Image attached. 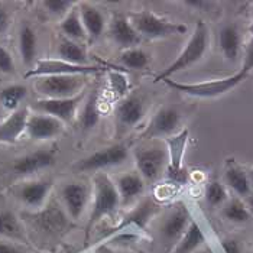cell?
Listing matches in <instances>:
<instances>
[{
  "label": "cell",
  "mask_w": 253,
  "mask_h": 253,
  "mask_svg": "<svg viewBox=\"0 0 253 253\" xmlns=\"http://www.w3.org/2000/svg\"><path fill=\"white\" fill-rule=\"evenodd\" d=\"M28 94V88L22 84H13L9 87H4L0 91V103L6 110L15 112L18 110L20 103L23 101V98Z\"/></svg>",
  "instance_id": "30"
},
{
  "label": "cell",
  "mask_w": 253,
  "mask_h": 253,
  "mask_svg": "<svg viewBox=\"0 0 253 253\" xmlns=\"http://www.w3.org/2000/svg\"><path fill=\"white\" fill-rule=\"evenodd\" d=\"M143 116H145V104L143 100L137 96H129L117 106L116 117L122 127L136 126Z\"/></svg>",
  "instance_id": "18"
},
{
  "label": "cell",
  "mask_w": 253,
  "mask_h": 253,
  "mask_svg": "<svg viewBox=\"0 0 253 253\" xmlns=\"http://www.w3.org/2000/svg\"><path fill=\"white\" fill-rule=\"evenodd\" d=\"M221 249L224 253H242L240 245L234 239H224L221 240Z\"/></svg>",
  "instance_id": "40"
},
{
  "label": "cell",
  "mask_w": 253,
  "mask_h": 253,
  "mask_svg": "<svg viewBox=\"0 0 253 253\" xmlns=\"http://www.w3.org/2000/svg\"><path fill=\"white\" fill-rule=\"evenodd\" d=\"M101 71L98 65H74L59 58L38 59L34 67L25 74L26 78L48 77V76H90Z\"/></svg>",
  "instance_id": "6"
},
{
  "label": "cell",
  "mask_w": 253,
  "mask_h": 253,
  "mask_svg": "<svg viewBox=\"0 0 253 253\" xmlns=\"http://www.w3.org/2000/svg\"><path fill=\"white\" fill-rule=\"evenodd\" d=\"M130 23L142 38L148 39L167 38L171 35L187 32L185 25L162 19V18L154 15L152 12H142V13L133 15Z\"/></svg>",
  "instance_id": "5"
},
{
  "label": "cell",
  "mask_w": 253,
  "mask_h": 253,
  "mask_svg": "<svg viewBox=\"0 0 253 253\" xmlns=\"http://www.w3.org/2000/svg\"><path fill=\"white\" fill-rule=\"evenodd\" d=\"M120 206V198L117 194L116 185L110 179V176L104 172H97L94 175V187H93V209L90 220L87 224V230H91L103 217L112 214Z\"/></svg>",
  "instance_id": "3"
},
{
  "label": "cell",
  "mask_w": 253,
  "mask_h": 253,
  "mask_svg": "<svg viewBox=\"0 0 253 253\" xmlns=\"http://www.w3.org/2000/svg\"><path fill=\"white\" fill-rule=\"evenodd\" d=\"M248 209H249L251 214H253V195L252 197H248Z\"/></svg>",
  "instance_id": "44"
},
{
  "label": "cell",
  "mask_w": 253,
  "mask_h": 253,
  "mask_svg": "<svg viewBox=\"0 0 253 253\" xmlns=\"http://www.w3.org/2000/svg\"><path fill=\"white\" fill-rule=\"evenodd\" d=\"M251 34H252V37H253V22H252V25H251Z\"/></svg>",
  "instance_id": "46"
},
{
  "label": "cell",
  "mask_w": 253,
  "mask_h": 253,
  "mask_svg": "<svg viewBox=\"0 0 253 253\" xmlns=\"http://www.w3.org/2000/svg\"><path fill=\"white\" fill-rule=\"evenodd\" d=\"M137 174L143 178V181L154 182L162 175L164 169L168 164V152L164 146H151L140 148L135 152Z\"/></svg>",
  "instance_id": "8"
},
{
  "label": "cell",
  "mask_w": 253,
  "mask_h": 253,
  "mask_svg": "<svg viewBox=\"0 0 253 253\" xmlns=\"http://www.w3.org/2000/svg\"><path fill=\"white\" fill-rule=\"evenodd\" d=\"M187 142H188V129H184L172 136L165 137L167 152H168L167 172H168V176L176 182L187 181V172L182 168V159L185 154Z\"/></svg>",
  "instance_id": "10"
},
{
  "label": "cell",
  "mask_w": 253,
  "mask_h": 253,
  "mask_svg": "<svg viewBox=\"0 0 253 253\" xmlns=\"http://www.w3.org/2000/svg\"><path fill=\"white\" fill-rule=\"evenodd\" d=\"M109 76H110L112 88L116 91L117 94H123L127 90V80L123 76V73H120V71H110Z\"/></svg>",
  "instance_id": "36"
},
{
  "label": "cell",
  "mask_w": 253,
  "mask_h": 253,
  "mask_svg": "<svg viewBox=\"0 0 253 253\" xmlns=\"http://www.w3.org/2000/svg\"><path fill=\"white\" fill-rule=\"evenodd\" d=\"M224 179L227 182V185L233 190L234 193L239 195H249L251 194V181L249 175L237 167H230L226 174Z\"/></svg>",
  "instance_id": "31"
},
{
  "label": "cell",
  "mask_w": 253,
  "mask_h": 253,
  "mask_svg": "<svg viewBox=\"0 0 253 253\" xmlns=\"http://www.w3.org/2000/svg\"><path fill=\"white\" fill-rule=\"evenodd\" d=\"M120 61L123 65L132 70H143L149 64V54L139 48H129L125 49L120 55Z\"/></svg>",
  "instance_id": "32"
},
{
  "label": "cell",
  "mask_w": 253,
  "mask_h": 253,
  "mask_svg": "<svg viewBox=\"0 0 253 253\" xmlns=\"http://www.w3.org/2000/svg\"><path fill=\"white\" fill-rule=\"evenodd\" d=\"M227 198V191L224 188L223 184H220L218 181H213L209 184L207 190H206V200L210 206L217 207L220 204H223Z\"/></svg>",
  "instance_id": "34"
},
{
  "label": "cell",
  "mask_w": 253,
  "mask_h": 253,
  "mask_svg": "<svg viewBox=\"0 0 253 253\" xmlns=\"http://www.w3.org/2000/svg\"><path fill=\"white\" fill-rule=\"evenodd\" d=\"M209 42H210L209 28L203 20H200V22H197L194 34L191 35L190 41L187 42L182 52L176 57V59L171 65H168L159 76H156L155 83L164 81L167 78H171V76H174L179 71H184V70H187V68H190L194 64H197L200 59L206 55L207 48H209Z\"/></svg>",
  "instance_id": "1"
},
{
  "label": "cell",
  "mask_w": 253,
  "mask_h": 253,
  "mask_svg": "<svg viewBox=\"0 0 253 253\" xmlns=\"http://www.w3.org/2000/svg\"><path fill=\"white\" fill-rule=\"evenodd\" d=\"M58 58L74 65H88L85 49L71 39H61L58 43Z\"/></svg>",
  "instance_id": "26"
},
{
  "label": "cell",
  "mask_w": 253,
  "mask_h": 253,
  "mask_svg": "<svg viewBox=\"0 0 253 253\" xmlns=\"http://www.w3.org/2000/svg\"><path fill=\"white\" fill-rule=\"evenodd\" d=\"M83 98L84 93L71 98H39L35 101L34 109L38 110V113L55 117L62 123H71L76 119L78 106Z\"/></svg>",
  "instance_id": "9"
},
{
  "label": "cell",
  "mask_w": 253,
  "mask_h": 253,
  "mask_svg": "<svg viewBox=\"0 0 253 253\" xmlns=\"http://www.w3.org/2000/svg\"><path fill=\"white\" fill-rule=\"evenodd\" d=\"M37 49H38V41L35 31L23 23L19 31V52L22 62L26 67H34V64L37 62Z\"/></svg>",
  "instance_id": "23"
},
{
  "label": "cell",
  "mask_w": 253,
  "mask_h": 253,
  "mask_svg": "<svg viewBox=\"0 0 253 253\" xmlns=\"http://www.w3.org/2000/svg\"><path fill=\"white\" fill-rule=\"evenodd\" d=\"M248 76L243 73H236L234 76L226 78H217V80H210V81H203V83H181L171 78L164 80V83L174 88L179 93H184L187 96L198 98H213L226 94L230 91L236 85H239L242 81H245Z\"/></svg>",
  "instance_id": "2"
},
{
  "label": "cell",
  "mask_w": 253,
  "mask_h": 253,
  "mask_svg": "<svg viewBox=\"0 0 253 253\" xmlns=\"http://www.w3.org/2000/svg\"><path fill=\"white\" fill-rule=\"evenodd\" d=\"M61 198L73 220H78L90 201V188L83 182H68L61 188Z\"/></svg>",
  "instance_id": "12"
},
{
  "label": "cell",
  "mask_w": 253,
  "mask_h": 253,
  "mask_svg": "<svg viewBox=\"0 0 253 253\" xmlns=\"http://www.w3.org/2000/svg\"><path fill=\"white\" fill-rule=\"evenodd\" d=\"M206 242V236L197 221H191L185 233L175 243V249L172 253H193Z\"/></svg>",
  "instance_id": "24"
},
{
  "label": "cell",
  "mask_w": 253,
  "mask_h": 253,
  "mask_svg": "<svg viewBox=\"0 0 253 253\" xmlns=\"http://www.w3.org/2000/svg\"><path fill=\"white\" fill-rule=\"evenodd\" d=\"M129 149L126 145H113L97 151L90 156L78 161L74 165V169L78 172H90V171H101L104 168L117 167L127 161Z\"/></svg>",
  "instance_id": "7"
},
{
  "label": "cell",
  "mask_w": 253,
  "mask_h": 253,
  "mask_svg": "<svg viewBox=\"0 0 253 253\" xmlns=\"http://www.w3.org/2000/svg\"><path fill=\"white\" fill-rule=\"evenodd\" d=\"M223 215L233 223H246L251 220L252 214L240 200H233L223 209Z\"/></svg>",
  "instance_id": "33"
},
{
  "label": "cell",
  "mask_w": 253,
  "mask_h": 253,
  "mask_svg": "<svg viewBox=\"0 0 253 253\" xmlns=\"http://www.w3.org/2000/svg\"><path fill=\"white\" fill-rule=\"evenodd\" d=\"M181 116L172 107H164L156 112V115L152 117L148 129L145 130L143 137L151 139V137H168L172 136L179 126Z\"/></svg>",
  "instance_id": "13"
},
{
  "label": "cell",
  "mask_w": 253,
  "mask_h": 253,
  "mask_svg": "<svg viewBox=\"0 0 253 253\" xmlns=\"http://www.w3.org/2000/svg\"><path fill=\"white\" fill-rule=\"evenodd\" d=\"M78 13H80V19L83 22L87 37H90L91 39L98 38L104 31V18L100 13V10L91 4L81 3Z\"/></svg>",
  "instance_id": "22"
},
{
  "label": "cell",
  "mask_w": 253,
  "mask_h": 253,
  "mask_svg": "<svg viewBox=\"0 0 253 253\" xmlns=\"http://www.w3.org/2000/svg\"><path fill=\"white\" fill-rule=\"evenodd\" d=\"M110 37L119 46H123L125 49L136 48L140 43L142 37L136 32V29L132 26L130 20L122 16H116L110 25Z\"/></svg>",
  "instance_id": "21"
},
{
  "label": "cell",
  "mask_w": 253,
  "mask_h": 253,
  "mask_svg": "<svg viewBox=\"0 0 253 253\" xmlns=\"http://www.w3.org/2000/svg\"><path fill=\"white\" fill-rule=\"evenodd\" d=\"M0 253H31L28 249L22 248L15 243H7V242H0Z\"/></svg>",
  "instance_id": "39"
},
{
  "label": "cell",
  "mask_w": 253,
  "mask_h": 253,
  "mask_svg": "<svg viewBox=\"0 0 253 253\" xmlns=\"http://www.w3.org/2000/svg\"><path fill=\"white\" fill-rule=\"evenodd\" d=\"M115 185L120 198V204H130L145 190V181L136 172H126L119 175L115 181Z\"/></svg>",
  "instance_id": "20"
},
{
  "label": "cell",
  "mask_w": 253,
  "mask_h": 253,
  "mask_svg": "<svg viewBox=\"0 0 253 253\" xmlns=\"http://www.w3.org/2000/svg\"><path fill=\"white\" fill-rule=\"evenodd\" d=\"M96 253H116L115 251H112L107 245H100L97 249H96Z\"/></svg>",
  "instance_id": "43"
},
{
  "label": "cell",
  "mask_w": 253,
  "mask_h": 253,
  "mask_svg": "<svg viewBox=\"0 0 253 253\" xmlns=\"http://www.w3.org/2000/svg\"><path fill=\"white\" fill-rule=\"evenodd\" d=\"M64 132V123L43 113H32L28 117L26 133L34 140H49Z\"/></svg>",
  "instance_id": "11"
},
{
  "label": "cell",
  "mask_w": 253,
  "mask_h": 253,
  "mask_svg": "<svg viewBox=\"0 0 253 253\" xmlns=\"http://www.w3.org/2000/svg\"><path fill=\"white\" fill-rule=\"evenodd\" d=\"M253 70V39L251 41V43L246 48V55L243 59V65L240 73H243L245 76H249V73Z\"/></svg>",
  "instance_id": "38"
},
{
  "label": "cell",
  "mask_w": 253,
  "mask_h": 253,
  "mask_svg": "<svg viewBox=\"0 0 253 253\" xmlns=\"http://www.w3.org/2000/svg\"><path fill=\"white\" fill-rule=\"evenodd\" d=\"M59 28H61L62 34L65 35V38L71 39L74 42L84 41L87 38V34H85V29L83 26V22L80 19L78 10H71L70 13H67L65 18L61 22Z\"/></svg>",
  "instance_id": "27"
},
{
  "label": "cell",
  "mask_w": 253,
  "mask_h": 253,
  "mask_svg": "<svg viewBox=\"0 0 253 253\" xmlns=\"http://www.w3.org/2000/svg\"><path fill=\"white\" fill-rule=\"evenodd\" d=\"M29 110L26 107H19L12 112L7 119L0 123V143H15L25 132L29 117Z\"/></svg>",
  "instance_id": "16"
},
{
  "label": "cell",
  "mask_w": 253,
  "mask_h": 253,
  "mask_svg": "<svg viewBox=\"0 0 253 253\" xmlns=\"http://www.w3.org/2000/svg\"><path fill=\"white\" fill-rule=\"evenodd\" d=\"M87 76H48L34 81V88L42 98H71L83 93Z\"/></svg>",
  "instance_id": "4"
},
{
  "label": "cell",
  "mask_w": 253,
  "mask_h": 253,
  "mask_svg": "<svg viewBox=\"0 0 253 253\" xmlns=\"http://www.w3.org/2000/svg\"><path fill=\"white\" fill-rule=\"evenodd\" d=\"M100 119V109H98V94L94 90L84 104L81 116H80V123L84 130H90L96 127Z\"/></svg>",
  "instance_id": "29"
},
{
  "label": "cell",
  "mask_w": 253,
  "mask_h": 253,
  "mask_svg": "<svg viewBox=\"0 0 253 253\" xmlns=\"http://www.w3.org/2000/svg\"><path fill=\"white\" fill-rule=\"evenodd\" d=\"M9 23H10V19H9V13L7 10L4 9V6L0 3V35H3L7 28H9Z\"/></svg>",
  "instance_id": "42"
},
{
  "label": "cell",
  "mask_w": 253,
  "mask_h": 253,
  "mask_svg": "<svg viewBox=\"0 0 253 253\" xmlns=\"http://www.w3.org/2000/svg\"><path fill=\"white\" fill-rule=\"evenodd\" d=\"M220 48L223 51V55L229 61H236L239 51H240V34L234 25H226L220 31Z\"/></svg>",
  "instance_id": "25"
},
{
  "label": "cell",
  "mask_w": 253,
  "mask_h": 253,
  "mask_svg": "<svg viewBox=\"0 0 253 253\" xmlns=\"http://www.w3.org/2000/svg\"><path fill=\"white\" fill-rule=\"evenodd\" d=\"M156 210H158V206L154 201L143 200L142 203H139L136 207L123 218V221L119 226H116L112 230V234L119 233V232H122V229H126V227H130V226H136L137 229H145L146 224L149 223V220L156 213Z\"/></svg>",
  "instance_id": "19"
},
{
  "label": "cell",
  "mask_w": 253,
  "mask_h": 253,
  "mask_svg": "<svg viewBox=\"0 0 253 253\" xmlns=\"http://www.w3.org/2000/svg\"><path fill=\"white\" fill-rule=\"evenodd\" d=\"M15 71V61L12 58L10 52L0 45V73L12 74Z\"/></svg>",
  "instance_id": "37"
},
{
  "label": "cell",
  "mask_w": 253,
  "mask_h": 253,
  "mask_svg": "<svg viewBox=\"0 0 253 253\" xmlns=\"http://www.w3.org/2000/svg\"><path fill=\"white\" fill-rule=\"evenodd\" d=\"M43 7L51 13V15H55V16H64L67 13L71 12V7L76 4L74 1H70V0H45L43 3Z\"/></svg>",
  "instance_id": "35"
},
{
  "label": "cell",
  "mask_w": 253,
  "mask_h": 253,
  "mask_svg": "<svg viewBox=\"0 0 253 253\" xmlns=\"http://www.w3.org/2000/svg\"><path fill=\"white\" fill-rule=\"evenodd\" d=\"M190 223H191V217H190V211L187 210V207L185 206L176 207L162 223L161 234H162L164 240L168 243H176L182 237V234L185 233V230L188 229Z\"/></svg>",
  "instance_id": "15"
},
{
  "label": "cell",
  "mask_w": 253,
  "mask_h": 253,
  "mask_svg": "<svg viewBox=\"0 0 253 253\" xmlns=\"http://www.w3.org/2000/svg\"><path fill=\"white\" fill-rule=\"evenodd\" d=\"M184 4H187L193 9H198V10H209L213 6V3L207 1V0H187V1H184Z\"/></svg>",
  "instance_id": "41"
},
{
  "label": "cell",
  "mask_w": 253,
  "mask_h": 253,
  "mask_svg": "<svg viewBox=\"0 0 253 253\" xmlns=\"http://www.w3.org/2000/svg\"><path fill=\"white\" fill-rule=\"evenodd\" d=\"M52 182L48 179L31 181L23 184L18 191L19 200L31 209H39L45 204L48 195L51 193Z\"/></svg>",
  "instance_id": "17"
},
{
  "label": "cell",
  "mask_w": 253,
  "mask_h": 253,
  "mask_svg": "<svg viewBox=\"0 0 253 253\" xmlns=\"http://www.w3.org/2000/svg\"><path fill=\"white\" fill-rule=\"evenodd\" d=\"M249 181H251V188H253V169L252 172H251V175H249Z\"/></svg>",
  "instance_id": "45"
},
{
  "label": "cell",
  "mask_w": 253,
  "mask_h": 253,
  "mask_svg": "<svg viewBox=\"0 0 253 253\" xmlns=\"http://www.w3.org/2000/svg\"><path fill=\"white\" fill-rule=\"evenodd\" d=\"M55 164V155L48 149H39L18 158L13 164V171L18 175H31L46 169Z\"/></svg>",
  "instance_id": "14"
},
{
  "label": "cell",
  "mask_w": 253,
  "mask_h": 253,
  "mask_svg": "<svg viewBox=\"0 0 253 253\" xmlns=\"http://www.w3.org/2000/svg\"><path fill=\"white\" fill-rule=\"evenodd\" d=\"M0 236L20 240V242H25L26 239L25 230L18 220V217L10 211L0 213Z\"/></svg>",
  "instance_id": "28"
}]
</instances>
